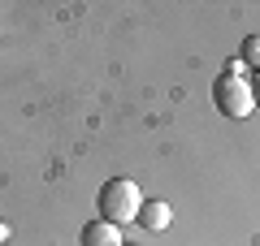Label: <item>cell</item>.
Listing matches in <instances>:
<instances>
[{
	"mask_svg": "<svg viewBox=\"0 0 260 246\" xmlns=\"http://www.w3.org/2000/svg\"><path fill=\"white\" fill-rule=\"evenodd\" d=\"M9 242V225H5V220H0V246Z\"/></svg>",
	"mask_w": 260,
	"mask_h": 246,
	"instance_id": "52a82bcc",
	"label": "cell"
},
{
	"mask_svg": "<svg viewBox=\"0 0 260 246\" xmlns=\"http://www.w3.org/2000/svg\"><path fill=\"white\" fill-rule=\"evenodd\" d=\"M247 87H251V100H256V108H260V69L247 78Z\"/></svg>",
	"mask_w": 260,
	"mask_h": 246,
	"instance_id": "8992f818",
	"label": "cell"
},
{
	"mask_svg": "<svg viewBox=\"0 0 260 246\" xmlns=\"http://www.w3.org/2000/svg\"><path fill=\"white\" fill-rule=\"evenodd\" d=\"M135 220H139L148 233H165L169 220H174V208H169L165 199H143V208H139V216H135Z\"/></svg>",
	"mask_w": 260,
	"mask_h": 246,
	"instance_id": "3957f363",
	"label": "cell"
},
{
	"mask_svg": "<svg viewBox=\"0 0 260 246\" xmlns=\"http://www.w3.org/2000/svg\"><path fill=\"white\" fill-rule=\"evenodd\" d=\"M139 208H143V194H139V186L130 182V177H109V182L100 186V194H95L100 220H109V225H117V229L139 216Z\"/></svg>",
	"mask_w": 260,
	"mask_h": 246,
	"instance_id": "6da1fadb",
	"label": "cell"
},
{
	"mask_svg": "<svg viewBox=\"0 0 260 246\" xmlns=\"http://www.w3.org/2000/svg\"><path fill=\"white\" fill-rule=\"evenodd\" d=\"M78 242H83V246H121V229L95 216V220H87V225H83Z\"/></svg>",
	"mask_w": 260,
	"mask_h": 246,
	"instance_id": "277c9868",
	"label": "cell"
},
{
	"mask_svg": "<svg viewBox=\"0 0 260 246\" xmlns=\"http://www.w3.org/2000/svg\"><path fill=\"white\" fill-rule=\"evenodd\" d=\"M239 61L247 65L251 73L260 69V35H247V39H243V48H239Z\"/></svg>",
	"mask_w": 260,
	"mask_h": 246,
	"instance_id": "5b68a950",
	"label": "cell"
},
{
	"mask_svg": "<svg viewBox=\"0 0 260 246\" xmlns=\"http://www.w3.org/2000/svg\"><path fill=\"white\" fill-rule=\"evenodd\" d=\"M213 104H217V112L230 117V121H243V117L256 112L247 78H225V73H217V82H213Z\"/></svg>",
	"mask_w": 260,
	"mask_h": 246,
	"instance_id": "7a4b0ae2",
	"label": "cell"
}]
</instances>
